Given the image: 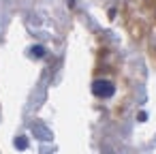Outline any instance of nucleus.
I'll list each match as a JSON object with an SVG mask.
<instances>
[{"instance_id":"nucleus-1","label":"nucleus","mask_w":156,"mask_h":154,"mask_svg":"<svg viewBox=\"0 0 156 154\" xmlns=\"http://www.w3.org/2000/svg\"><path fill=\"white\" fill-rule=\"evenodd\" d=\"M118 90V84L111 79V77H96L94 79V86H92V92L98 96V98H111Z\"/></svg>"}]
</instances>
